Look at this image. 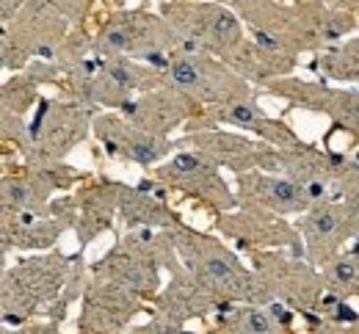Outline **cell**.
Listing matches in <instances>:
<instances>
[{
	"instance_id": "obj_11",
	"label": "cell",
	"mask_w": 359,
	"mask_h": 334,
	"mask_svg": "<svg viewBox=\"0 0 359 334\" xmlns=\"http://www.w3.org/2000/svg\"><path fill=\"white\" fill-rule=\"evenodd\" d=\"M149 177H155L169 191L199 202L213 218L238 210V196L224 180V172L196 149H177L169 160L155 166Z\"/></svg>"
},
{
	"instance_id": "obj_30",
	"label": "cell",
	"mask_w": 359,
	"mask_h": 334,
	"mask_svg": "<svg viewBox=\"0 0 359 334\" xmlns=\"http://www.w3.org/2000/svg\"><path fill=\"white\" fill-rule=\"evenodd\" d=\"M213 323L224 326L232 334H282L285 326L271 315L269 307L260 304H232L226 301L224 307L213 315Z\"/></svg>"
},
{
	"instance_id": "obj_3",
	"label": "cell",
	"mask_w": 359,
	"mask_h": 334,
	"mask_svg": "<svg viewBox=\"0 0 359 334\" xmlns=\"http://www.w3.org/2000/svg\"><path fill=\"white\" fill-rule=\"evenodd\" d=\"M175 263L180 254L172 230H125L102 257L89 263V271L152 304L163 290V271Z\"/></svg>"
},
{
	"instance_id": "obj_38",
	"label": "cell",
	"mask_w": 359,
	"mask_h": 334,
	"mask_svg": "<svg viewBox=\"0 0 359 334\" xmlns=\"http://www.w3.org/2000/svg\"><path fill=\"white\" fill-rule=\"evenodd\" d=\"M307 334H359V321L357 323H346V326H334V323H323L320 318H315L313 312L302 315Z\"/></svg>"
},
{
	"instance_id": "obj_36",
	"label": "cell",
	"mask_w": 359,
	"mask_h": 334,
	"mask_svg": "<svg viewBox=\"0 0 359 334\" xmlns=\"http://www.w3.org/2000/svg\"><path fill=\"white\" fill-rule=\"evenodd\" d=\"M337 199L346 202L359 216V158L346 155V160L337 172Z\"/></svg>"
},
{
	"instance_id": "obj_13",
	"label": "cell",
	"mask_w": 359,
	"mask_h": 334,
	"mask_svg": "<svg viewBox=\"0 0 359 334\" xmlns=\"http://www.w3.org/2000/svg\"><path fill=\"white\" fill-rule=\"evenodd\" d=\"M78 221V196L61 193L53 199L47 213H0V251L3 265H8L11 251H53L55 243Z\"/></svg>"
},
{
	"instance_id": "obj_6",
	"label": "cell",
	"mask_w": 359,
	"mask_h": 334,
	"mask_svg": "<svg viewBox=\"0 0 359 334\" xmlns=\"http://www.w3.org/2000/svg\"><path fill=\"white\" fill-rule=\"evenodd\" d=\"M163 83V72L141 61L91 55L64 75L61 92L67 99L89 105L94 111H122L133 97L158 89Z\"/></svg>"
},
{
	"instance_id": "obj_14",
	"label": "cell",
	"mask_w": 359,
	"mask_h": 334,
	"mask_svg": "<svg viewBox=\"0 0 359 334\" xmlns=\"http://www.w3.org/2000/svg\"><path fill=\"white\" fill-rule=\"evenodd\" d=\"M213 230L219 238L229 240L235 251H290L304 257V240L293 221L260 207H238L213 218Z\"/></svg>"
},
{
	"instance_id": "obj_27",
	"label": "cell",
	"mask_w": 359,
	"mask_h": 334,
	"mask_svg": "<svg viewBox=\"0 0 359 334\" xmlns=\"http://www.w3.org/2000/svg\"><path fill=\"white\" fill-rule=\"evenodd\" d=\"M64 83V72L58 69L55 61H34L22 72H14L3 86H0V113H14V116H31L34 108L42 99L45 86Z\"/></svg>"
},
{
	"instance_id": "obj_21",
	"label": "cell",
	"mask_w": 359,
	"mask_h": 334,
	"mask_svg": "<svg viewBox=\"0 0 359 334\" xmlns=\"http://www.w3.org/2000/svg\"><path fill=\"white\" fill-rule=\"evenodd\" d=\"M224 304L226 301H222L216 293H210L180 260L169 268V282L149 304V315H158L177 326H188L191 321H205L216 315Z\"/></svg>"
},
{
	"instance_id": "obj_19",
	"label": "cell",
	"mask_w": 359,
	"mask_h": 334,
	"mask_svg": "<svg viewBox=\"0 0 359 334\" xmlns=\"http://www.w3.org/2000/svg\"><path fill=\"white\" fill-rule=\"evenodd\" d=\"M296 227L304 240V260L315 268L332 263L343 249H348V240L359 238V216L340 199L315 204L296 221Z\"/></svg>"
},
{
	"instance_id": "obj_17",
	"label": "cell",
	"mask_w": 359,
	"mask_h": 334,
	"mask_svg": "<svg viewBox=\"0 0 359 334\" xmlns=\"http://www.w3.org/2000/svg\"><path fill=\"white\" fill-rule=\"evenodd\" d=\"M91 136L97 139L105 158L133 163V166L149 169V172L177 152V141L161 139V136H152V133L135 127L119 111H100L94 116Z\"/></svg>"
},
{
	"instance_id": "obj_20",
	"label": "cell",
	"mask_w": 359,
	"mask_h": 334,
	"mask_svg": "<svg viewBox=\"0 0 359 334\" xmlns=\"http://www.w3.org/2000/svg\"><path fill=\"white\" fill-rule=\"evenodd\" d=\"M235 196L238 207H260L285 218H302L318 204L310 188L279 172H249L235 177Z\"/></svg>"
},
{
	"instance_id": "obj_37",
	"label": "cell",
	"mask_w": 359,
	"mask_h": 334,
	"mask_svg": "<svg viewBox=\"0 0 359 334\" xmlns=\"http://www.w3.org/2000/svg\"><path fill=\"white\" fill-rule=\"evenodd\" d=\"M72 28H83L94 11V0H47Z\"/></svg>"
},
{
	"instance_id": "obj_29",
	"label": "cell",
	"mask_w": 359,
	"mask_h": 334,
	"mask_svg": "<svg viewBox=\"0 0 359 334\" xmlns=\"http://www.w3.org/2000/svg\"><path fill=\"white\" fill-rule=\"evenodd\" d=\"M263 92L276 97V99H285L287 108H302V111H310V113H320L323 116L334 86H329V81H320V78L304 81L299 75H287V78H279V81L269 83Z\"/></svg>"
},
{
	"instance_id": "obj_32",
	"label": "cell",
	"mask_w": 359,
	"mask_h": 334,
	"mask_svg": "<svg viewBox=\"0 0 359 334\" xmlns=\"http://www.w3.org/2000/svg\"><path fill=\"white\" fill-rule=\"evenodd\" d=\"M323 279H326V290L337 293L343 298H359V238L354 246L343 249L332 263H326L320 268Z\"/></svg>"
},
{
	"instance_id": "obj_41",
	"label": "cell",
	"mask_w": 359,
	"mask_h": 334,
	"mask_svg": "<svg viewBox=\"0 0 359 334\" xmlns=\"http://www.w3.org/2000/svg\"><path fill=\"white\" fill-rule=\"evenodd\" d=\"M22 6H25V0H0V22L8 25Z\"/></svg>"
},
{
	"instance_id": "obj_9",
	"label": "cell",
	"mask_w": 359,
	"mask_h": 334,
	"mask_svg": "<svg viewBox=\"0 0 359 334\" xmlns=\"http://www.w3.org/2000/svg\"><path fill=\"white\" fill-rule=\"evenodd\" d=\"M163 78L172 89H177L188 99H194L199 108H213L235 99H249L260 92L246 83L241 75H235L222 58L208 55V53H185L177 50L166 69Z\"/></svg>"
},
{
	"instance_id": "obj_8",
	"label": "cell",
	"mask_w": 359,
	"mask_h": 334,
	"mask_svg": "<svg viewBox=\"0 0 359 334\" xmlns=\"http://www.w3.org/2000/svg\"><path fill=\"white\" fill-rule=\"evenodd\" d=\"M69 31L72 25L47 0H25L17 17L0 31L3 69L14 75L34 61H53Z\"/></svg>"
},
{
	"instance_id": "obj_16",
	"label": "cell",
	"mask_w": 359,
	"mask_h": 334,
	"mask_svg": "<svg viewBox=\"0 0 359 334\" xmlns=\"http://www.w3.org/2000/svg\"><path fill=\"white\" fill-rule=\"evenodd\" d=\"M177 149H196L210 158L222 172H232L235 177L249 172H279V146L226 127L188 133L177 139Z\"/></svg>"
},
{
	"instance_id": "obj_35",
	"label": "cell",
	"mask_w": 359,
	"mask_h": 334,
	"mask_svg": "<svg viewBox=\"0 0 359 334\" xmlns=\"http://www.w3.org/2000/svg\"><path fill=\"white\" fill-rule=\"evenodd\" d=\"M315 318H320L323 323H334V326H346V323H357L359 321V309L343 295L337 293H329L320 298V304L315 307L313 312Z\"/></svg>"
},
{
	"instance_id": "obj_25",
	"label": "cell",
	"mask_w": 359,
	"mask_h": 334,
	"mask_svg": "<svg viewBox=\"0 0 359 334\" xmlns=\"http://www.w3.org/2000/svg\"><path fill=\"white\" fill-rule=\"evenodd\" d=\"M169 188L155 177H144L135 186L125 183L119 199V221L125 230H177L182 221L177 210L169 204Z\"/></svg>"
},
{
	"instance_id": "obj_22",
	"label": "cell",
	"mask_w": 359,
	"mask_h": 334,
	"mask_svg": "<svg viewBox=\"0 0 359 334\" xmlns=\"http://www.w3.org/2000/svg\"><path fill=\"white\" fill-rule=\"evenodd\" d=\"M346 160V152L320 146V144H299L279 149V174L310 188L318 204L337 202V172Z\"/></svg>"
},
{
	"instance_id": "obj_23",
	"label": "cell",
	"mask_w": 359,
	"mask_h": 334,
	"mask_svg": "<svg viewBox=\"0 0 359 334\" xmlns=\"http://www.w3.org/2000/svg\"><path fill=\"white\" fill-rule=\"evenodd\" d=\"M199 111V105L194 99L172 89L169 83L158 86V89H149L144 95L133 97L119 113L133 122L135 127L152 133V136H161V139H169L175 130H182L188 125V119Z\"/></svg>"
},
{
	"instance_id": "obj_43",
	"label": "cell",
	"mask_w": 359,
	"mask_h": 334,
	"mask_svg": "<svg viewBox=\"0 0 359 334\" xmlns=\"http://www.w3.org/2000/svg\"><path fill=\"white\" fill-rule=\"evenodd\" d=\"M282 334H299V332H296V329H285Z\"/></svg>"
},
{
	"instance_id": "obj_15",
	"label": "cell",
	"mask_w": 359,
	"mask_h": 334,
	"mask_svg": "<svg viewBox=\"0 0 359 334\" xmlns=\"http://www.w3.org/2000/svg\"><path fill=\"white\" fill-rule=\"evenodd\" d=\"M213 127H226V130L249 133L252 139H260V141L271 144V146H279V149L304 144V139L282 116H271L269 111L257 102V97L235 99V102L213 105V108H199L188 119V125L182 127V136L213 130Z\"/></svg>"
},
{
	"instance_id": "obj_31",
	"label": "cell",
	"mask_w": 359,
	"mask_h": 334,
	"mask_svg": "<svg viewBox=\"0 0 359 334\" xmlns=\"http://www.w3.org/2000/svg\"><path fill=\"white\" fill-rule=\"evenodd\" d=\"M323 116L329 119V130L323 136V146H329V139L334 133H346L351 136V141H359V92L357 89H340L334 86V92L329 97V105L323 111Z\"/></svg>"
},
{
	"instance_id": "obj_26",
	"label": "cell",
	"mask_w": 359,
	"mask_h": 334,
	"mask_svg": "<svg viewBox=\"0 0 359 334\" xmlns=\"http://www.w3.org/2000/svg\"><path fill=\"white\" fill-rule=\"evenodd\" d=\"M222 61L235 75H241L246 83H252L255 89H266L269 83L279 81V78H287V75H293V69H299V55L263 48L249 36Z\"/></svg>"
},
{
	"instance_id": "obj_10",
	"label": "cell",
	"mask_w": 359,
	"mask_h": 334,
	"mask_svg": "<svg viewBox=\"0 0 359 334\" xmlns=\"http://www.w3.org/2000/svg\"><path fill=\"white\" fill-rule=\"evenodd\" d=\"M94 111L67 97H42L31 113V139L34 149L25 163H58L91 136Z\"/></svg>"
},
{
	"instance_id": "obj_24",
	"label": "cell",
	"mask_w": 359,
	"mask_h": 334,
	"mask_svg": "<svg viewBox=\"0 0 359 334\" xmlns=\"http://www.w3.org/2000/svg\"><path fill=\"white\" fill-rule=\"evenodd\" d=\"M125 191L122 180L114 177H91L81 188H75L78 196V221H75V238L78 251H86L102 232L114 230V221L119 218V199Z\"/></svg>"
},
{
	"instance_id": "obj_34",
	"label": "cell",
	"mask_w": 359,
	"mask_h": 334,
	"mask_svg": "<svg viewBox=\"0 0 359 334\" xmlns=\"http://www.w3.org/2000/svg\"><path fill=\"white\" fill-rule=\"evenodd\" d=\"M91 55H94V31L89 25H83V28H72L69 31V36L61 42V48H58L53 61L67 75L69 69H75L78 64H83Z\"/></svg>"
},
{
	"instance_id": "obj_39",
	"label": "cell",
	"mask_w": 359,
	"mask_h": 334,
	"mask_svg": "<svg viewBox=\"0 0 359 334\" xmlns=\"http://www.w3.org/2000/svg\"><path fill=\"white\" fill-rule=\"evenodd\" d=\"M128 334H185V326L169 323V321H163V318H158V315H149L147 323L128 329Z\"/></svg>"
},
{
	"instance_id": "obj_40",
	"label": "cell",
	"mask_w": 359,
	"mask_h": 334,
	"mask_svg": "<svg viewBox=\"0 0 359 334\" xmlns=\"http://www.w3.org/2000/svg\"><path fill=\"white\" fill-rule=\"evenodd\" d=\"M3 334H61V323H53V321H31V323H25V326H17V329H11V326H3Z\"/></svg>"
},
{
	"instance_id": "obj_28",
	"label": "cell",
	"mask_w": 359,
	"mask_h": 334,
	"mask_svg": "<svg viewBox=\"0 0 359 334\" xmlns=\"http://www.w3.org/2000/svg\"><path fill=\"white\" fill-rule=\"evenodd\" d=\"M307 69L315 78L329 81V83H343V86H357L359 83V36H351L334 48L323 50L310 58Z\"/></svg>"
},
{
	"instance_id": "obj_42",
	"label": "cell",
	"mask_w": 359,
	"mask_h": 334,
	"mask_svg": "<svg viewBox=\"0 0 359 334\" xmlns=\"http://www.w3.org/2000/svg\"><path fill=\"white\" fill-rule=\"evenodd\" d=\"M337 8H348V11H359V0H329Z\"/></svg>"
},
{
	"instance_id": "obj_7",
	"label": "cell",
	"mask_w": 359,
	"mask_h": 334,
	"mask_svg": "<svg viewBox=\"0 0 359 334\" xmlns=\"http://www.w3.org/2000/svg\"><path fill=\"white\" fill-rule=\"evenodd\" d=\"M158 11L177 34L180 48L185 53L226 58L246 39L241 17L224 0H163Z\"/></svg>"
},
{
	"instance_id": "obj_12",
	"label": "cell",
	"mask_w": 359,
	"mask_h": 334,
	"mask_svg": "<svg viewBox=\"0 0 359 334\" xmlns=\"http://www.w3.org/2000/svg\"><path fill=\"white\" fill-rule=\"evenodd\" d=\"M246 257L269 290L271 301L290 307L299 318L315 312V307L326 295V279L320 268H315L304 257H296L290 251H252Z\"/></svg>"
},
{
	"instance_id": "obj_1",
	"label": "cell",
	"mask_w": 359,
	"mask_h": 334,
	"mask_svg": "<svg viewBox=\"0 0 359 334\" xmlns=\"http://www.w3.org/2000/svg\"><path fill=\"white\" fill-rule=\"evenodd\" d=\"M241 17L246 36L276 53H323L359 28V11L329 0H224Z\"/></svg>"
},
{
	"instance_id": "obj_2",
	"label": "cell",
	"mask_w": 359,
	"mask_h": 334,
	"mask_svg": "<svg viewBox=\"0 0 359 334\" xmlns=\"http://www.w3.org/2000/svg\"><path fill=\"white\" fill-rule=\"evenodd\" d=\"M172 232H175V243H177V254L182 265L210 293H216L222 301L260 304V307L273 304L269 290L263 287L260 277L255 274V268L246 265L241 260V254L232 246H226L224 238H219L213 232L194 230L188 224H180Z\"/></svg>"
},
{
	"instance_id": "obj_18",
	"label": "cell",
	"mask_w": 359,
	"mask_h": 334,
	"mask_svg": "<svg viewBox=\"0 0 359 334\" xmlns=\"http://www.w3.org/2000/svg\"><path fill=\"white\" fill-rule=\"evenodd\" d=\"M141 312H149V304L144 298L108 279L91 277L81 298L75 334H128V329H133L130 323Z\"/></svg>"
},
{
	"instance_id": "obj_44",
	"label": "cell",
	"mask_w": 359,
	"mask_h": 334,
	"mask_svg": "<svg viewBox=\"0 0 359 334\" xmlns=\"http://www.w3.org/2000/svg\"><path fill=\"white\" fill-rule=\"evenodd\" d=\"M111 3H119V0H111Z\"/></svg>"
},
{
	"instance_id": "obj_4",
	"label": "cell",
	"mask_w": 359,
	"mask_h": 334,
	"mask_svg": "<svg viewBox=\"0 0 359 334\" xmlns=\"http://www.w3.org/2000/svg\"><path fill=\"white\" fill-rule=\"evenodd\" d=\"M75 254L58 249L20 257L14 265H3L0 274V321L3 326H25L45 315L58 301L69 279Z\"/></svg>"
},
{
	"instance_id": "obj_33",
	"label": "cell",
	"mask_w": 359,
	"mask_h": 334,
	"mask_svg": "<svg viewBox=\"0 0 359 334\" xmlns=\"http://www.w3.org/2000/svg\"><path fill=\"white\" fill-rule=\"evenodd\" d=\"M89 279H91L89 263H86L83 251H75V263H72L69 279H67V285H64V293L58 295V301L45 312V321L64 323L67 315H69V309L83 298V293H86V287H89Z\"/></svg>"
},
{
	"instance_id": "obj_5",
	"label": "cell",
	"mask_w": 359,
	"mask_h": 334,
	"mask_svg": "<svg viewBox=\"0 0 359 334\" xmlns=\"http://www.w3.org/2000/svg\"><path fill=\"white\" fill-rule=\"evenodd\" d=\"M177 50L182 48L172 25L161 11H147L144 6L114 8L94 28V55L102 58H133L163 72Z\"/></svg>"
}]
</instances>
